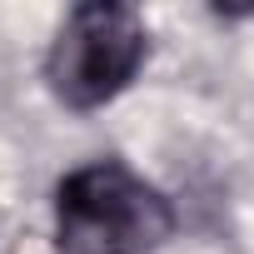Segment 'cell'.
<instances>
[{"label": "cell", "instance_id": "obj_1", "mask_svg": "<svg viewBox=\"0 0 254 254\" xmlns=\"http://www.w3.org/2000/svg\"><path fill=\"white\" fill-rule=\"evenodd\" d=\"M55 254H150L175 234V204L130 165L90 160L55 185Z\"/></svg>", "mask_w": 254, "mask_h": 254}, {"label": "cell", "instance_id": "obj_2", "mask_svg": "<svg viewBox=\"0 0 254 254\" xmlns=\"http://www.w3.org/2000/svg\"><path fill=\"white\" fill-rule=\"evenodd\" d=\"M145 60H150V30L140 10L115 5V0H90L60 20L45 50V85L65 110L90 115L130 90Z\"/></svg>", "mask_w": 254, "mask_h": 254}]
</instances>
